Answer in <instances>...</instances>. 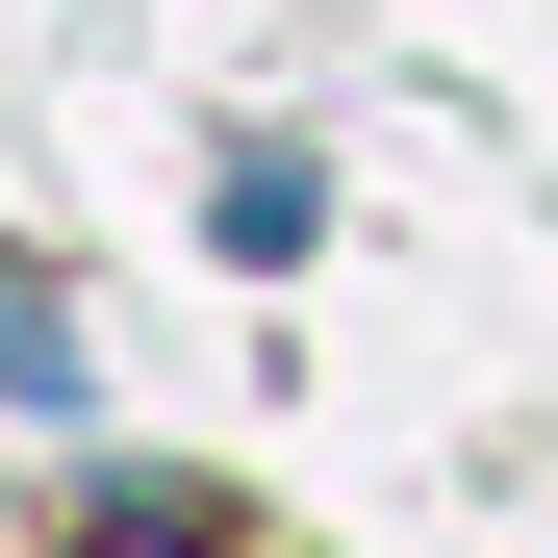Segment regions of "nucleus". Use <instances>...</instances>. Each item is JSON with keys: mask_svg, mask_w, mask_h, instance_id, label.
<instances>
[{"mask_svg": "<svg viewBox=\"0 0 558 558\" xmlns=\"http://www.w3.org/2000/svg\"><path fill=\"white\" fill-rule=\"evenodd\" d=\"M0 381H26V407H76V305H51L26 254H0Z\"/></svg>", "mask_w": 558, "mask_h": 558, "instance_id": "obj_1", "label": "nucleus"}, {"mask_svg": "<svg viewBox=\"0 0 558 558\" xmlns=\"http://www.w3.org/2000/svg\"><path fill=\"white\" fill-rule=\"evenodd\" d=\"M102 558H204V533H178V508H128V533H102Z\"/></svg>", "mask_w": 558, "mask_h": 558, "instance_id": "obj_2", "label": "nucleus"}]
</instances>
